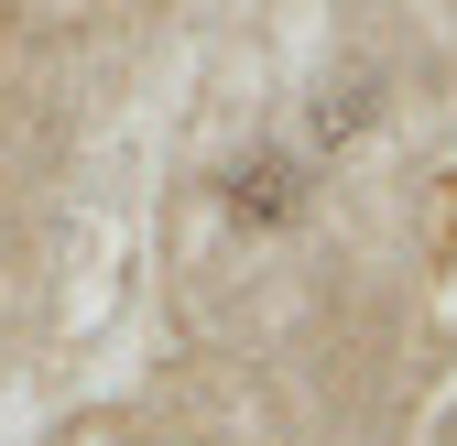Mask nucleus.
Returning <instances> with one entry per match:
<instances>
[{"label":"nucleus","mask_w":457,"mask_h":446,"mask_svg":"<svg viewBox=\"0 0 457 446\" xmlns=\"http://www.w3.org/2000/svg\"><path fill=\"white\" fill-rule=\"evenodd\" d=\"M295 196H305V175L283 153H251L240 175H228V207H240V218H295Z\"/></svg>","instance_id":"nucleus-1"},{"label":"nucleus","mask_w":457,"mask_h":446,"mask_svg":"<svg viewBox=\"0 0 457 446\" xmlns=\"http://www.w3.org/2000/svg\"><path fill=\"white\" fill-rule=\"evenodd\" d=\"M360 120H370V98H360V87H327V98H316V131H327V142H337V131H360Z\"/></svg>","instance_id":"nucleus-2"}]
</instances>
